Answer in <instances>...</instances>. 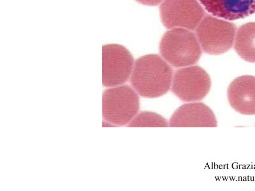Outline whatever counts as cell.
<instances>
[{"mask_svg":"<svg viewBox=\"0 0 255 191\" xmlns=\"http://www.w3.org/2000/svg\"><path fill=\"white\" fill-rule=\"evenodd\" d=\"M236 30V26L233 23L208 15L202 19L196 32L205 52L220 55L228 51L232 46Z\"/></svg>","mask_w":255,"mask_h":191,"instance_id":"obj_4","label":"cell"},{"mask_svg":"<svg viewBox=\"0 0 255 191\" xmlns=\"http://www.w3.org/2000/svg\"><path fill=\"white\" fill-rule=\"evenodd\" d=\"M227 96L231 106L245 115L255 114V77L242 76L229 85Z\"/></svg>","mask_w":255,"mask_h":191,"instance_id":"obj_9","label":"cell"},{"mask_svg":"<svg viewBox=\"0 0 255 191\" xmlns=\"http://www.w3.org/2000/svg\"><path fill=\"white\" fill-rule=\"evenodd\" d=\"M172 76V69L164 60L158 55L149 54L136 60L130 83L141 96L154 98L163 96L168 91Z\"/></svg>","mask_w":255,"mask_h":191,"instance_id":"obj_1","label":"cell"},{"mask_svg":"<svg viewBox=\"0 0 255 191\" xmlns=\"http://www.w3.org/2000/svg\"><path fill=\"white\" fill-rule=\"evenodd\" d=\"M159 50L163 58L175 67L190 66L198 62L201 50L194 33L188 29L175 28L161 38Z\"/></svg>","mask_w":255,"mask_h":191,"instance_id":"obj_2","label":"cell"},{"mask_svg":"<svg viewBox=\"0 0 255 191\" xmlns=\"http://www.w3.org/2000/svg\"><path fill=\"white\" fill-rule=\"evenodd\" d=\"M133 58L124 46L110 44L102 49V83L106 87L123 85L132 73Z\"/></svg>","mask_w":255,"mask_h":191,"instance_id":"obj_5","label":"cell"},{"mask_svg":"<svg viewBox=\"0 0 255 191\" xmlns=\"http://www.w3.org/2000/svg\"><path fill=\"white\" fill-rule=\"evenodd\" d=\"M139 99L136 93L129 86L110 87L103 94V119L116 125L129 124L138 113Z\"/></svg>","mask_w":255,"mask_h":191,"instance_id":"obj_3","label":"cell"},{"mask_svg":"<svg viewBox=\"0 0 255 191\" xmlns=\"http://www.w3.org/2000/svg\"><path fill=\"white\" fill-rule=\"evenodd\" d=\"M159 9L162 22L168 29L194 30L204 15L197 0H165Z\"/></svg>","mask_w":255,"mask_h":191,"instance_id":"obj_7","label":"cell"},{"mask_svg":"<svg viewBox=\"0 0 255 191\" xmlns=\"http://www.w3.org/2000/svg\"><path fill=\"white\" fill-rule=\"evenodd\" d=\"M211 81L208 73L198 66H192L177 70L174 73L172 92L184 101H196L208 94Z\"/></svg>","mask_w":255,"mask_h":191,"instance_id":"obj_6","label":"cell"},{"mask_svg":"<svg viewBox=\"0 0 255 191\" xmlns=\"http://www.w3.org/2000/svg\"><path fill=\"white\" fill-rule=\"evenodd\" d=\"M234 47L242 59L255 63V22L240 26L237 32Z\"/></svg>","mask_w":255,"mask_h":191,"instance_id":"obj_11","label":"cell"},{"mask_svg":"<svg viewBox=\"0 0 255 191\" xmlns=\"http://www.w3.org/2000/svg\"><path fill=\"white\" fill-rule=\"evenodd\" d=\"M138 2L147 5H156L164 0H135Z\"/></svg>","mask_w":255,"mask_h":191,"instance_id":"obj_13","label":"cell"},{"mask_svg":"<svg viewBox=\"0 0 255 191\" xmlns=\"http://www.w3.org/2000/svg\"><path fill=\"white\" fill-rule=\"evenodd\" d=\"M128 127H168L167 120L160 115L151 111H143L137 114Z\"/></svg>","mask_w":255,"mask_h":191,"instance_id":"obj_12","label":"cell"},{"mask_svg":"<svg viewBox=\"0 0 255 191\" xmlns=\"http://www.w3.org/2000/svg\"><path fill=\"white\" fill-rule=\"evenodd\" d=\"M170 127H216L217 121L212 110L203 102H193L178 107L171 116Z\"/></svg>","mask_w":255,"mask_h":191,"instance_id":"obj_8","label":"cell"},{"mask_svg":"<svg viewBox=\"0 0 255 191\" xmlns=\"http://www.w3.org/2000/svg\"><path fill=\"white\" fill-rule=\"evenodd\" d=\"M206 10L229 20L241 19L255 12V0H199Z\"/></svg>","mask_w":255,"mask_h":191,"instance_id":"obj_10","label":"cell"}]
</instances>
